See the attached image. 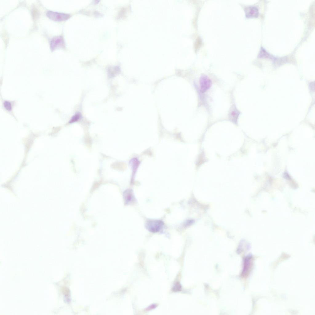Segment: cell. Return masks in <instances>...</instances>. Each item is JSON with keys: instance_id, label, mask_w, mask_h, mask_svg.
Returning a JSON list of instances; mask_svg holds the SVG:
<instances>
[{"instance_id": "5bb4252c", "label": "cell", "mask_w": 315, "mask_h": 315, "mask_svg": "<svg viewBox=\"0 0 315 315\" xmlns=\"http://www.w3.org/2000/svg\"><path fill=\"white\" fill-rule=\"evenodd\" d=\"M156 307V305H153L150 306V307L148 308V309H153V308H155Z\"/></svg>"}, {"instance_id": "30bf717a", "label": "cell", "mask_w": 315, "mask_h": 315, "mask_svg": "<svg viewBox=\"0 0 315 315\" xmlns=\"http://www.w3.org/2000/svg\"><path fill=\"white\" fill-rule=\"evenodd\" d=\"M259 56V57L261 58L265 57L268 58H273V57L270 56V55L262 47L261 48Z\"/></svg>"}, {"instance_id": "7a4b0ae2", "label": "cell", "mask_w": 315, "mask_h": 315, "mask_svg": "<svg viewBox=\"0 0 315 315\" xmlns=\"http://www.w3.org/2000/svg\"><path fill=\"white\" fill-rule=\"evenodd\" d=\"M47 16L50 19L56 21H61L68 19L70 15L67 14L49 11L46 13Z\"/></svg>"}, {"instance_id": "277c9868", "label": "cell", "mask_w": 315, "mask_h": 315, "mask_svg": "<svg viewBox=\"0 0 315 315\" xmlns=\"http://www.w3.org/2000/svg\"><path fill=\"white\" fill-rule=\"evenodd\" d=\"M199 83L200 91L202 93H204L208 90L212 84L211 80L205 75H202L200 77Z\"/></svg>"}, {"instance_id": "52a82bcc", "label": "cell", "mask_w": 315, "mask_h": 315, "mask_svg": "<svg viewBox=\"0 0 315 315\" xmlns=\"http://www.w3.org/2000/svg\"><path fill=\"white\" fill-rule=\"evenodd\" d=\"M246 17H257L259 15L258 8L255 6H249L246 7L245 9Z\"/></svg>"}, {"instance_id": "9c48e42d", "label": "cell", "mask_w": 315, "mask_h": 315, "mask_svg": "<svg viewBox=\"0 0 315 315\" xmlns=\"http://www.w3.org/2000/svg\"><path fill=\"white\" fill-rule=\"evenodd\" d=\"M124 197L127 203L132 201L134 198L132 191L130 190H128L125 192Z\"/></svg>"}, {"instance_id": "ba28073f", "label": "cell", "mask_w": 315, "mask_h": 315, "mask_svg": "<svg viewBox=\"0 0 315 315\" xmlns=\"http://www.w3.org/2000/svg\"><path fill=\"white\" fill-rule=\"evenodd\" d=\"M120 70L118 67L110 68L107 71L108 77L111 78L114 77L120 72Z\"/></svg>"}, {"instance_id": "6da1fadb", "label": "cell", "mask_w": 315, "mask_h": 315, "mask_svg": "<svg viewBox=\"0 0 315 315\" xmlns=\"http://www.w3.org/2000/svg\"><path fill=\"white\" fill-rule=\"evenodd\" d=\"M163 222L160 220H149L146 224V229L150 232L155 233L160 231L163 227Z\"/></svg>"}, {"instance_id": "7c38bea8", "label": "cell", "mask_w": 315, "mask_h": 315, "mask_svg": "<svg viewBox=\"0 0 315 315\" xmlns=\"http://www.w3.org/2000/svg\"><path fill=\"white\" fill-rule=\"evenodd\" d=\"M3 106L5 108L7 111H10L12 110V106L10 102L5 101L3 103Z\"/></svg>"}, {"instance_id": "4fadbf2b", "label": "cell", "mask_w": 315, "mask_h": 315, "mask_svg": "<svg viewBox=\"0 0 315 315\" xmlns=\"http://www.w3.org/2000/svg\"><path fill=\"white\" fill-rule=\"evenodd\" d=\"M181 289V286L179 282L176 283L173 286L172 290L175 292L180 291Z\"/></svg>"}, {"instance_id": "8fae6325", "label": "cell", "mask_w": 315, "mask_h": 315, "mask_svg": "<svg viewBox=\"0 0 315 315\" xmlns=\"http://www.w3.org/2000/svg\"><path fill=\"white\" fill-rule=\"evenodd\" d=\"M81 117V114L79 112H77L71 118L69 121V123H71L78 121Z\"/></svg>"}, {"instance_id": "3957f363", "label": "cell", "mask_w": 315, "mask_h": 315, "mask_svg": "<svg viewBox=\"0 0 315 315\" xmlns=\"http://www.w3.org/2000/svg\"><path fill=\"white\" fill-rule=\"evenodd\" d=\"M240 114V112L237 109L235 105L233 104L229 110L228 118L233 123L237 124V120Z\"/></svg>"}, {"instance_id": "8992f818", "label": "cell", "mask_w": 315, "mask_h": 315, "mask_svg": "<svg viewBox=\"0 0 315 315\" xmlns=\"http://www.w3.org/2000/svg\"><path fill=\"white\" fill-rule=\"evenodd\" d=\"M64 44L63 40L61 37H54L52 39L50 42L51 50H54L59 47H62Z\"/></svg>"}, {"instance_id": "5b68a950", "label": "cell", "mask_w": 315, "mask_h": 315, "mask_svg": "<svg viewBox=\"0 0 315 315\" xmlns=\"http://www.w3.org/2000/svg\"><path fill=\"white\" fill-rule=\"evenodd\" d=\"M252 264V257L251 256H248L245 258L244 266L242 273V275L243 276H247L250 270Z\"/></svg>"}]
</instances>
